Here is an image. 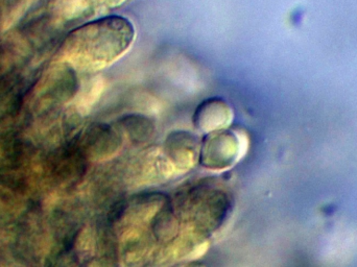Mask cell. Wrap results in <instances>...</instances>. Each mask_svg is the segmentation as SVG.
<instances>
[{
  "instance_id": "cell-1",
  "label": "cell",
  "mask_w": 357,
  "mask_h": 267,
  "mask_svg": "<svg viewBox=\"0 0 357 267\" xmlns=\"http://www.w3.org/2000/svg\"><path fill=\"white\" fill-rule=\"evenodd\" d=\"M135 37V27L129 19L117 15L102 17L69 36L64 56L79 70L96 73L126 56Z\"/></svg>"
},
{
  "instance_id": "cell-8",
  "label": "cell",
  "mask_w": 357,
  "mask_h": 267,
  "mask_svg": "<svg viewBox=\"0 0 357 267\" xmlns=\"http://www.w3.org/2000/svg\"><path fill=\"white\" fill-rule=\"evenodd\" d=\"M176 267H203L199 266H195V264H183V266Z\"/></svg>"
},
{
  "instance_id": "cell-5",
  "label": "cell",
  "mask_w": 357,
  "mask_h": 267,
  "mask_svg": "<svg viewBox=\"0 0 357 267\" xmlns=\"http://www.w3.org/2000/svg\"><path fill=\"white\" fill-rule=\"evenodd\" d=\"M128 0H61V13L67 21L102 18Z\"/></svg>"
},
{
  "instance_id": "cell-2",
  "label": "cell",
  "mask_w": 357,
  "mask_h": 267,
  "mask_svg": "<svg viewBox=\"0 0 357 267\" xmlns=\"http://www.w3.org/2000/svg\"><path fill=\"white\" fill-rule=\"evenodd\" d=\"M245 137L233 132L218 131L206 135L199 148V160L206 168H230L245 153Z\"/></svg>"
},
{
  "instance_id": "cell-6",
  "label": "cell",
  "mask_w": 357,
  "mask_h": 267,
  "mask_svg": "<svg viewBox=\"0 0 357 267\" xmlns=\"http://www.w3.org/2000/svg\"><path fill=\"white\" fill-rule=\"evenodd\" d=\"M119 128L123 136L133 142L148 140L154 132V125L150 119L140 115H130L119 121Z\"/></svg>"
},
{
  "instance_id": "cell-7",
  "label": "cell",
  "mask_w": 357,
  "mask_h": 267,
  "mask_svg": "<svg viewBox=\"0 0 357 267\" xmlns=\"http://www.w3.org/2000/svg\"><path fill=\"white\" fill-rule=\"evenodd\" d=\"M105 82L102 77L91 79L88 85L84 88L83 91L79 94L77 106L79 111L86 113L92 106L98 102V98L104 91Z\"/></svg>"
},
{
  "instance_id": "cell-3",
  "label": "cell",
  "mask_w": 357,
  "mask_h": 267,
  "mask_svg": "<svg viewBox=\"0 0 357 267\" xmlns=\"http://www.w3.org/2000/svg\"><path fill=\"white\" fill-rule=\"evenodd\" d=\"M199 148L197 137L187 132H175L167 137L162 151L176 172H183L190 169L199 159Z\"/></svg>"
},
{
  "instance_id": "cell-4",
  "label": "cell",
  "mask_w": 357,
  "mask_h": 267,
  "mask_svg": "<svg viewBox=\"0 0 357 267\" xmlns=\"http://www.w3.org/2000/svg\"><path fill=\"white\" fill-rule=\"evenodd\" d=\"M234 112L228 102L220 98H209L202 102L193 115L195 127L209 134L224 131L232 123Z\"/></svg>"
}]
</instances>
